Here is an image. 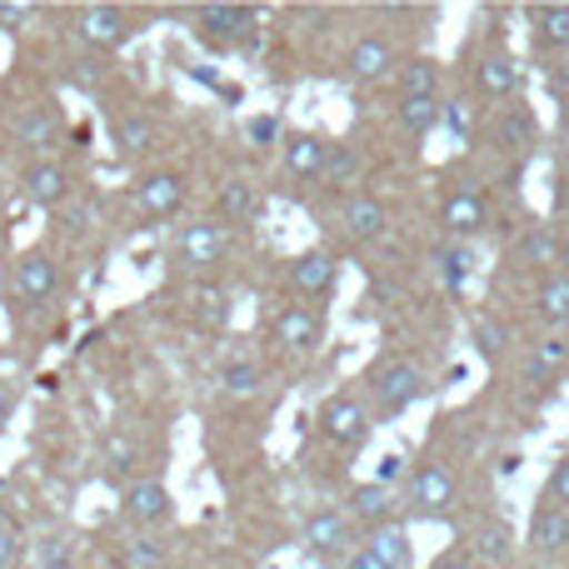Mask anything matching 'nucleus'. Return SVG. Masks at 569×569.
Listing matches in <instances>:
<instances>
[{
	"instance_id": "f257e3e1",
	"label": "nucleus",
	"mask_w": 569,
	"mask_h": 569,
	"mask_svg": "<svg viewBox=\"0 0 569 569\" xmlns=\"http://www.w3.org/2000/svg\"><path fill=\"white\" fill-rule=\"evenodd\" d=\"M425 395V370L410 360H390L380 365V375H375V420H400L410 405H420Z\"/></svg>"
},
{
	"instance_id": "f03ea898",
	"label": "nucleus",
	"mask_w": 569,
	"mask_h": 569,
	"mask_svg": "<svg viewBox=\"0 0 569 569\" xmlns=\"http://www.w3.org/2000/svg\"><path fill=\"white\" fill-rule=\"evenodd\" d=\"M405 505L425 520H445V515L460 505V485L445 465H415L410 480H405Z\"/></svg>"
},
{
	"instance_id": "7ed1b4c3",
	"label": "nucleus",
	"mask_w": 569,
	"mask_h": 569,
	"mask_svg": "<svg viewBox=\"0 0 569 569\" xmlns=\"http://www.w3.org/2000/svg\"><path fill=\"white\" fill-rule=\"evenodd\" d=\"M370 425H375V415L365 410L360 395H330L320 405V435L335 450H360L370 440Z\"/></svg>"
},
{
	"instance_id": "20e7f679",
	"label": "nucleus",
	"mask_w": 569,
	"mask_h": 569,
	"mask_svg": "<svg viewBox=\"0 0 569 569\" xmlns=\"http://www.w3.org/2000/svg\"><path fill=\"white\" fill-rule=\"evenodd\" d=\"M256 20H260L256 6H200L196 10V36L216 50H230V46H240V40L256 36Z\"/></svg>"
},
{
	"instance_id": "39448f33",
	"label": "nucleus",
	"mask_w": 569,
	"mask_h": 569,
	"mask_svg": "<svg viewBox=\"0 0 569 569\" xmlns=\"http://www.w3.org/2000/svg\"><path fill=\"white\" fill-rule=\"evenodd\" d=\"M170 490L166 480H156V475H140V480L126 485V500H120V510H126V520L136 525V530H156V525L170 520Z\"/></svg>"
},
{
	"instance_id": "423d86ee",
	"label": "nucleus",
	"mask_w": 569,
	"mask_h": 569,
	"mask_svg": "<svg viewBox=\"0 0 569 569\" xmlns=\"http://www.w3.org/2000/svg\"><path fill=\"white\" fill-rule=\"evenodd\" d=\"M76 36L96 50H116L136 36V26H130V16L120 6H80L76 10Z\"/></svg>"
},
{
	"instance_id": "0eeeda50",
	"label": "nucleus",
	"mask_w": 569,
	"mask_h": 569,
	"mask_svg": "<svg viewBox=\"0 0 569 569\" xmlns=\"http://www.w3.org/2000/svg\"><path fill=\"white\" fill-rule=\"evenodd\" d=\"M226 260V230L216 226V220H196V226L180 230L176 240V266L186 270H210Z\"/></svg>"
},
{
	"instance_id": "6e6552de",
	"label": "nucleus",
	"mask_w": 569,
	"mask_h": 569,
	"mask_svg": "<svg viewBox=\"0 0 569 569\" xmlns=\"http://www.w3.org/2000/svg\"><path fill=\"white\" fill-rule=\"evenodd\" d=\"M186 176L180 170H156V176H146L136 186V210L140 216H150V220H160V216H176L180 206H186Z\"/></svg>"
},
{
	"instance_id": "1a4fd4ad",
	"label": "nucleus",
	"mask_w": 569,
	"mask_h": 569,
	"mask_svg": "<svg viewBox=\"0 0 569 569\" xmlns=\"http://www.w3.org/2000/svg\"><path fill=\"white\" fill-rule=\"evenodd\" d=\"M276 340L284 345V350H295V355L320 350V340H325L320 310H315V305H284L280 320H276Z\"/></svg>"
},
{
	"instance_id": "9d476101",
	"label": "nucleus",
	"mask_w": 569,
	"mask_h": 569,
	"mask_svg": "<svg viewBox=\"0 0 569 569\" xmlns=\"http://www.w3.org/2000/svg\"><path fill=\"white\" fill-rule=\"evenodd\" d=\"M300 540H305V550L320 555V560H330V555H345V545H350V515H340V510H315L310 520H305Z\"/></svg>"
},
{
	"instance_id": "9b49d317",
	"label": "nucleus",
	"mask_w": 569,
	"mask_h": 569,
	"mask_svg": "<svg viewBox=\"0 0 569 569\" xmlns=\"http://www.w3.org/2000/svg\"><path fill=\"white\" fill-rule=\"evenodd\" d=\"M16 295L26 305H46L50 295H56V260H50L46 250H26V256L16 260Z\"/></svg>"
},
{
	"instance_id": "f8f14e48",
	"label": "nucleus",
	"mask_w": 569,
	"mask_h": 569,
	"mask_svg": "<svg viewBox=\"0 0 569 569\" xmlns=\"http://www.w3.org/2000/svg\"><path fill=\"white\" fill-rule=\"evenodd\" d=\"M390 510H395V490H385V485H375V480L350 485V495H345V515H350L355 525H370V530L390 525Z\"/></svg>"
},
{
	"instance_id": "ddd939ff",
	"label": "nucleus",
	"mask_w": 569,
	"mask_h": 569,
	"mask_svg": "<svg viewBox=\"0 0 569 569\" xmlns=\"http://www.w3.org/2000/svg\"><path fill=\"white\" fill-rule=\"evenodd\" d=\"M284 280H290V290H295V295L315 300V295H325V290L335 284V260L325 256V250H305V256H295V260H290Z\"/></svg>"
},
{
	"instance_id": "4468645a",
	"label": "nucleus",
	"mask_w": 569,
	"mask_h": 569,
	"mask_svg": "<svg viewBox=\"0 0 569 569\" xmlns=\"http://www.w3.org/2000/svg\"><path fill=\"white\" fill-rule=\"evenodd\" d=\"M395 66V46L385 36H365L345 50V76L350 80H380Z\"/></svg>"
},
{
	"instance_id": "2eb2a0df",
	"label": "nucleus",
	"mask_w": 569,
	"mask_h": 569,
	"mask_svg": "<svg viewBox=\"0 0 569 569\" xmlns=\"http://www.w3.org/2000/svg\"><path fill=\"white\" fill-rule=\"evenodd\" d=\"M485 226H490V210H485L480 190H455V196L445 200V230H450L455 240L480 236Z\"/></svg>"
},
{
	"instance_id": "dca6fc26",
	"label": "nucleus",
	"mask_w": 569,
	"mask_h": 569,
	"mask_svg": "<svg viewBox=\"0 0 569 569\" xmlns=\"http://www.w3.org/2000/svg\"><path fill=\"white\" fill-rule=\"evenodd\" d=\"M520 86H525V70H520V60H515L510 50H495V56L480 60V90L490 100H515L520 96Z\"/></svg>"
},
{
	"instance_id": "f3484780",
	"label": "nucleus",
	"mask_w": 569,
	"mask_h": 569,
	"mask_svg": "<svg viewBox=\"0 0 569 569\" xmlns=\"http://www.w3.org/2000/svg\"><path fill=\"white\" fill-rule=\"evenodd\" d=\"M530 550H540V555L569 550V510H560V505H540V510L530 515Z\"/></svg>"
},
{
	"instance_id": "a211bd4d",
	"label": "nucleus",
	"mask_w": 569,
	"mask_h": 569,
	"mask_svg": "<svg viewBox=\"0 0 569 569\" xmlns=\"http://www.w3.org/2000/svg\"><path fill=\"white\" fill-rule=\"evenodd\" d=\"M365 550L375 555L385 569H410L415 565V545H410V530H405L400 520L380 525V530H370V540H365Z\"/></svg>"
},
{
	"instance_id": "6ab92c4d",
	"label": "nucleus",
	"mask_w": 569,
	"mask_h": 569,
	"mask_svg": "<svg viewBox=\"0 0 569 569\" xmlns=\"http://www.w3.org/2000/svg\"><path fill=\"white\" fill-rule=\"evenodd\" d=\"M325 160H330V140H320V136H295L290 146H284V170H290L295 180H320Z\"/></svg>"
},
{
	"instance_id": "aec40b11",
	"label": "nucleus",
	"mask_w": 569,
	"mask_h": 569,
	"mask_svg": "<svg viewBox=\"0 0 569 569\" xmlns=\"http://www.w3.org/2000/svg\"><path fill=\"white\" fill-rule=\"evenodd\" d=\"M70 190V176L66 166H56V160H40V166L26 170V200L30 206H60Z\"/></svg>"
},
{
	"instance_id": "412c9836",
	"label": "nucleus",
	"mask_w": 569,
	"mask_h": 569,
	"mask_svg": "<svg viewBox=\"0 0 569 569\" xmlns=\"http://www.w3.org/2000/svg\"><path fill=\"white\" fill-rule=\"evenodd\" d=\"M385 226H390V210L375 196H355L350 206H345V236L350 240H380Z\"/></svg>"
},
{
	"instance_id": "4be33fe9",
	"label": "nucleus",
	"mask_w": 569,
	"mask_h": 569,
	"mask_svg": "<svg viewBox=\"0 0 569 569\" xmlns=\"http://www.w3.org/2000/svg\"><path fill=\"white\" fill-rule=\"evenodd\" d=\"M510 555H515V530L510 525H500V520H490V525H480L475 530V540H470V560L475 565H510Z\"/></svg>"
},
{
	"instance_id": "5701e85b",
	"label": "nucleus",
	"mask_w": 569,
	"mask_h": 569,
	"mask_svg": "<svg viewBox=\"0 0 569 569\" xmlns=\"http://www.w3.org/2000/svg\"><path fill=\"white\" fill-rule=\"evenodd\" d=\"M535 46L569 50V6H535Z\"/></svg>"
},
{
	"instance_id": "b1692460",
	"label": "nucleus",
	"mask_w": 569,
	"mask_h": 569,
	"mask_svg": "<svg viewBox=\"0 0 569 569\" xmlns=\"http://www.w3.org/2000/svg\"><path fill=\"white\" fill-rule=\"evenodd\" d=\"M400 126L425 140L435 126H440V100L435 96H400Z\"/></svg>"
},
{
	"instance_id": "393cba45",
	"label": "nucleus",
	"mask_w": 569,
	"mask_h": 569,
	"mask_svg": "<svg viewBox=\"0 0 569 569\" xmlns=\"http://www.w3.org/2000/svg\"><path fill=\"white\" fill-rule=\"evenodd\" d=\"M495 140H500L505 150H530L535 146V116L525 106H510L500 116V126H495Z\"/></svg>"
},
{
	"instance_id": "a878e982",
	"label": "nucleus",
	"mask_w": 569,
	"mask_h": 569,
	"mask_svg": "<svg viewBox=\"0 0 569 569\" xmlns=\"http://www.w3.org/2000/svg\"><path fill=\"white\" fill-rule=\"evenodd\" d=\"M440 86V66L430 56H410L400 66V96H435Z\"/></svg>"
},
{
	"instance_id": "bb28decb",
	"label": "nucleus",
	"mask_w": 569,
	"mask_h": 569,
	"mask_svg": "<svg viewBox=\"0 0 569 569\" xmlns=\"http://www.w3.org/2000/svg\"><path fill=\"white\" fill-rule=\"evenodd\" d=\"M150 140H156V120L140 116V110L120 116V126H116V146H120V156H140V150H150Z\"/></svg>"
},
{
	"instance_id": "cd10ccee",
	"label": "nucleus",
	"mask_w": 569,
	"mask_h": 569,
	"mask_svg": "<svg viewBox=\"0 0 569 569\" xmlns=\"http://www.w3.org/2000/svg\"><path fill=\"white\" fill-rule=\"evenodd\" d=\"M540 320L545 325H555V330H565L569 325V276H555V280H545L540 284Z\"/></svg>"
},
{
	"instance_id": "c85d7f7f",
	"label": "nucleus",
	"mask_w": 569,
	"mask_h": 569,
	"mask_svg": "<svg viewBox=\"0 0 569 569\" xmlns=\"http://www.w3.org/2000/svg\"><path fill=\"white\" fill-rule=\"evenodd\" d=\"M325 186L330 190H345L360 180V156H355V146H330V160H325Z\"/></svg>"
},
{
	"instance_id": "c756f323",
	"label": "nucleus",
	"mask_w": 569,
	"mask_h": 569,
	"mask_svg": "<svg viewBox=\"0 0 569 569\" xmlns=\"http://www.w3.org/2000/svg\"><path fill=\"white\" fill-rule=\"evenodd\" d=\"M520 260H525V266H555V260H560V240H555V230H545V226L525 230Z\"/></svg>"
},
{
	"instance_id": "7c9ffc66",
	"label": "nucleus",
	"mask_w": 569,
	"mask_h": 569,
	"mask_svg": "<svg viewBox=\"0 0 569 569\" xmlns=\"http://www.w3.org/2000/svg\"><path fill=\"white\" fill-rule=\"evenodd\" d=\"M216 206H220L226 220H246L250 210H256V186H250V180H226L220 196H216Z\"/></svg>"
},
{
	"instance_id": "2f4dec72",
	"label": "nucleus",
	"mask_w": 569,
	"mask_h": 569,
	"mask_svg": "<svg viewBox=\"0 0 569 569\" xmlns=\"http://www.w3.org/2000/svg\"><path fill=\"white\" fill-rule=\"evenodd\" d=\"M220 385H226L230 395H256L260 385H266V375H260L256 360H226L220 365Z\"/></svg>"
},
{
	"instance_id": "473e14b6",
	"label": "nucleus",
	"mask_w": 569,
	"mask_h": 569,
	"mask_svg": "<svg viewBox=\"0 0 569 569\" xmlns=\"http://www.w3.org/2000/svg\"><path fill=\"white\" fill-rule=\"evenodd\" d=\"M475 266H480V260H475V250H470V246H450V250H440V276H445V284H450V290H460V284L475 276Z\"/></svg>"
},
{
	"instance_id": "72a5a7b5",
	"label": "nucleus",
	"mask_w": 569,
	"mask_h": 569,
	"mask_svg": "<svg viewBox=\"0 0 569 569\" xmlns=\"http://www.w3.org/2000/svg\"><path fill=\"white\" fill-rule=\"evenodd\" d=\"M16 136H20V146L46 150V146H56V120H50L46 110H30V116H20Z\"/></svg>"
},
{
	"instance_id": "f704fd0d",
	"label": "nucleus",
	"mask_w": 569,
	"mask_h": 569,
	"mask_svg": "<svg viewBox=\"0 0 569 569\" xmlns=\"http://www.w3.org/2000/svg\"><path fill=\"white\" fill-rule=\"evenodd\" d=\"M126 569H166V545L150 540V535H136L126 545Z\"/></svg>"
},
{
	"instance_id": "c9c22d12",
	"label": "nucleus",
	"mask_w": 569,
	"mask_h": 569,
	"mask_svg": "<svg viewBox=\"0 0 569 569\" xmlns=\"http://www.w3.org/2000/svg\"><path fill=\"white\" fill-rule=\"evenodd\" d=\"M475 345H480L485 360H500L505 345H510V330L500 320H475Z\"/></svg>"
},
{
	"instance_id": "e433bc0d",
	"label": "nucleus",
	"mask_w": 569,
	"mask_h": 569,
	"mask_svg": "<svg viewBox=\"0 0 569 569\" xmlns=\"http://www.w3.org/2000/svg\"><path fill=\"white\" fill-rule=\"evenodd\" d=\"M70 540L66 535H46V540L36 545V560H40V569H70Z\"/></svg>"
},
{
	"instance_id": "4c0bfd02",
	"label": "nucleus",
	"mask_w": 569,
	"mask_h": 569,
	"mask_svg": "<svg viewBox=\"0 0 569 569\" xmlns=\"http://www.w3.org/2000/svg\"><path fill=\"white\" fill-rule=\"evenodd\" d=\"M565 360H569V345H565V340H545V345H540V355L530 360V380H540V375L560 370Z\"/></svg>"
},
{
	"instance_id": "58836bf2",
	"label": "nucleus",
	"mask_w": 569,
	"mask_h": 569,
	"mask_svg": "<svg viewBox=\"0 0 569 569\" xmlns=\"http://www.w3.org/2000/svg\"><path fill=\"white\" fill-rule=\"evenodd\" d=\"M410 470H415V465L405 460V455H395V450H390L380 465H375V485H385V490H395V485H405V480H410Z\"/></svg>"
},
{
	"instance_id": "ea45409f",
	"label": "nucleus",
	"mask_w": 569,
	"mask_h": 569,
	"mask_svg": "<svg viewBox=\"0 0 569 569\" xmlns=\"http://www.w3.org/2000/svg\"><path fill=\"white\" fill-rule=\"evenodd\" d=\"M246 136H250V146H276L280 140V116H250L246 120Z\"/></svg>"
},
{
	"instance_id": "a19ab883",
	"label": "nucleus",
	"mask_w": 569,
	"mask_h": 569,
	"mask_svg": "<svg viewBox=\"0 0 569 569\" xmlns=\"http://www.w3.org/2000/svg\"><path fill=\"white\" fill-rule=\"evenodd\" d=\"M440 120L455 140H470V116H465V100H440Z\"/></svg>"
},
{
	"instance_id": "79ce46f5",
	"label": "nucleus",
	"mask_w": 569,
	"mask_h": 569,
	"mask_svg": "<svg viewBox=\"0 0 569 569\" xmlns=\"http://www.w3.org/2000/svg\"><path fill=\"white\" fill-rule=\"evenodd\" d=\"M550 505L569 510V455L565 460H555V470H550Z\"/></svg>"
},
{
	"instance_id": "37998d69",
	"label": "nucleus",
	"mask_w": 569,
	"mask_h": 569,
	"mask_svg": "<svg viewBox=\"0 0 569 569\" xmlns=\"http://www.w3.org/2000/svg\"><path fill=\"white\" fill-rule=\"evenodd\" d=\"M20 560V530L10 520H0V569H16Z\"/></svg>"
},
{
	"instance_id": "c03bdc74",
	"label": "nucleus",
	"mask_w": 569,
	"mask_h": 569,
	"mask_svg": "<svg viewBox=\"0 0 569 569\" xmlns=\"http://www.w3.org/2000/svg\"><path fill=\"white\" fill-rule=\"evenodd\" d=\"M26 20H36V6H30V0H6V6H0V26H26Z\"/></svg>"
},
{
	"instance_id": "a18cd8bd",
	"label": "nucleus",
	"mask_w": 569,
	"mask_h": 569,
	"mask_svg": "<svg viewBox=\"0 0 569 569\" xmlns=\"http://www.w3.org/2000/svg\"><path fill=\"white\" fill-rule=\"evenodd\" d=\"M70 80H76L80 90H96L100 80H106V66H100V60H80V66H76V76H70Z\"/></svg>"
},
{
	"instance_id": "49530a36",
	"label": "nucleus",
	"mask_w": 569,
	"mask_h": 569,
	"mask_svg": "<svg viewBox=\"0 0 569 569\" xmlns=\"http://www.w3.org/2000/svg\"><path fill=\"white\" fill-rule=\"evenodd\" d=\"M430 569H480L470 560V555H460V550H450V555H440V560H435Z\"/></svg>"
},
{
	"instance_id": "de8ad7c7",
	"label": "nucleus",
	"mask_w": 569,
	"mask_h": 569,
	"mask_svg": "<svg viewBox=\"0 0 569 569\" xmlns=\"http://www.w3.org/2000/svg\"><path fill=\"white\" fill-rule=\"evenodd\" d=\"M345 569H385V565L375 560V555L360 545V550H350V560H345Z\"/></svg>"
},
{
	"instance_id": "09e8293b",
	"label": "nucleus",
	"mask_w": 569,
	"mask_h": 569,
	"mask_svg": "<svg viewBox=\"0 0 569 569\" xmlns=\"http://www.w3.org/2000/svg\"><path fill=\"white\" fill-rule=\"evenodd\" d=\"M110 460H116V470H126V465H130V450H126L120 440H110Z\"/></svg>"
},
{
	"instance_id": "8fccbe9b",
	"label": "nucleus",
	"mask_w": 569,
	"mask_h": 569,
	"mask_svg": "<svg viewBox=\"0 0 569 569\" xmlns=\"http://www.w3.org/2000/svg\"><path fill=\"white\" fill-rule=\"evenodd\" d=\"M6 420H10V390L0 385V425H6Z\"/></svg>"
},
{
	"instance_id": "3c124183",
	"label": "nucleus",
	"mask_w": 569,
	"mask_h": 569,
	"mask_svg": "<svg viewBox=\"0 0 569 569\" xmlns=\"http://www.w3.org/2000/svg\"><path fill=\"white\" fill-rule=\"evenodd\" d=\"M555 86H560V90H565V96H569V60H565V66H560V70H555Z\"/></svg>"
},
{
	"instance_id": "603ef678",
	"label": "nucleus",
	"mask_w": 569,
	"mask_h": 569,
	"mask_svg": "<svg viewBox=\"0 0 569 569\" xmlns=\"http://www.w3.org/2000/svg\"><path fill=\"white\" fill-rule=\"evenodd\" d=\"M560 266L569 270V246H560Z\"/></svg>"
},
{
	"instance_id": "864d4df0",
	"label": "nucleus",
	"mask_w": 569,
	"mask_h": 569,
	"mask_svg": "<svg viewBox=\"0 0 569 569\" xmlns=\"http://www.w3.org/2000/svg\"><path fill=\"white\" fill-rule=\"evenodd\" d=\"M565 216H569V180H565Z\"/></svg>"
},
{
	"instance_id": "5fc2aeb1",
	"label": "nucleus",
	"mask_w": 569,
	"mask_h": 569,
	"mask_svg": "<svg viewBox=\"0 0 569 569\" xmlns=\"http://www.w3.org/2000/svg\"><path fill=\"white\" fill-rule=\"evenodd\" d=\"M270 569H276V565H270Z\"/></svg>"
}]
</instances>
